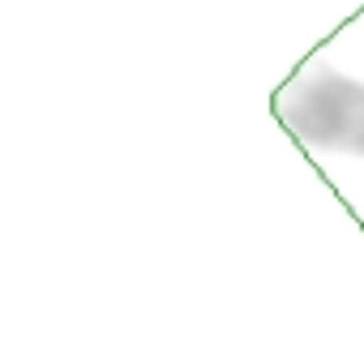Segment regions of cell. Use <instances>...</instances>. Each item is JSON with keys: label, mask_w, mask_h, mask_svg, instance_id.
<instances>
[{"label": "cell", "mask_w": 364, "mask_h": 364, "mask_svg": "<svg viewBox=\"0 0 364 364\" xmlns=\"http://www.w3.org/2000/svg\"><path fill=\"white\" fill-rule=\"evenodd\" d=\"M274 112L283 129L309 150L364 159V82H355L351 73L330 65L304 69L279 90Z\"/></svg>", "instance_id": "1"}]
</instances>
